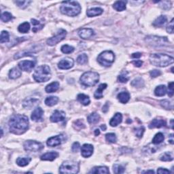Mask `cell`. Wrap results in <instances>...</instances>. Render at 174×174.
Masks as SVG:
<instances>
[{
  "label": "cell",
  "mask_w": 174,
  "mask_h": 174,
  "mask_svg": "<svg viewBox=\"0 0 174 174\" xmlns=\"http://www.w3.org/2000/svg\"><path fill=\"white\" fill-rule=\"evenodd\" d=\"M99 119H100V116L96 112L90 114L87 118L88 122H89L90 124H95V123H98L99 121Z\"/></svg>",
  "instance_id": "cell-32"
},
{
  "label": "cell",
  "mask_w": 174,
  "mask_h": 174,
  "mask_svg": "<svg viewBox=\"0 0 174 174\" xmlns=\"http://www.w3.org/2000/svg\"><path fill=\"white\" fill-rule=\"evenodd\" d=\"M173 134H171L170 136V137L171 138V139L169 140V142H170L171 144H173Z\"/></svg>",
  "instance_id": "cell-60"
},
{
  "label": "cell",
  "mask_w": 174,
  "mask_h": 174,
  "mask_svg": "<svg viewBox=\"0 0 174 174\" xmlns=\"http://www.w3.org/2000/svg\"><path fill=\"white\" fill-rule=\"evenodd\" d=\"M43 114H44V111H43V109L40 108V107H38V108L35 109L34 111L33 112L31 118H32V120L37 122V121H39L42 118Z\"/></svg>",
  "instance_id": "cell-17"
},
{
  "label": "cell",
  "mask_w": 174,
  "mask_h": 174,
  "mask_svg": "<svg viewBox=\"0 0 174 174\" xmlns=\"http://www.w3.org/2000/svg\"><path fill=\"white\" fill-rule=\"evenodd\" d=\"M132 63L135 66L137 67V68H139V67H141L143 64V62L142 61H133Z\"/></svg>",
  "instance_id": "cell-57"
},
{
  "label": "cell",
  "mask_w": 174,
  "mask_h": 174,
  "mask_svg": "<svg viewBox=\"0 0 174 174\" xmlns=\"http://www.w3.org/2000/svg\"><path fill=\"white\" fill-rule=\"evenodd\" d=\"M44 145L34 140H27L24 143V149L27 152H38L44 148Z\"/></svg>",
  "instance_id": "cell-9"
},
{
  "label": "cell",
  "mask_w": 174,
  "mask_h": 174,
  "mask_svg": "<svg viewBox=\"0 0 174 174\" xmlns=\"http://www.w3.org/2000/svg\"><path fill=\"white\" fill-rule=\"evenodd\" d=\"M15 3L19 8L24 9L28 6V5L31 3V1H16Z\"/></svg>",
  "instance_id": "cell-48"
},
{
  "label": "cell",
  "mask_w": 174,
  "mask_h": 174,
  "mask_svg": "<svg viewBox=\"0 0 174 174\" xmlns=\"http://www.w3.org/2000/svg\"><path fill=\"white\" fill-rule=\"evenodd\" d=\"M90 173H109V171L107 167H95L89 172Z\"/></svg>",
  "instance_id": "cell-26"
},
{
  "label": "cell",
  "mask_w": 174,
  "mask_h": 174,
  "mask_svg": "<svg viewBox=\"0 0 174 174\" xmlns=\"http://www.w3.org/2000/svg\"><path fill=\"white\" fill-rule=\"evenodd\" d=\"M59 101V98L57 97L51 96L49 97H47L45 100V104L48 106H53L54 105L57 104V102Z\"/></svg>",
  "instance_id": "cell-34"
},
{
  "label": "cell",
  "mask_w": 174,
  "mask_h": 174,
  "mask_svg": "<svg viewBox=\"0 0 174 174\" xmlns=\"http://www.w3.org/2000/svg\"><path fill=\"white\" fill-rule=\"evenodd\" d=\"M35 64L33 61H22L18 63V67L23 71H31L35 67Z\"/></svg>",
  "instance_id": "cell-12"
},
{
  "label": "cell",
  "mask_w": 174,
  "mask_h": 174,
  "mask_svg": "<svg viewBox=\"0 0 174 174\" xmlns=\"http://www.w3.org/2000/svg\"><path fill=\"white\" fill-rule=\"evenodd\" d=\"M123 120V115L120 113H116L115 115H114L112 118L111 119L110 121H109V125H110L112 127H116L118 126L119 124L121 123Z\"/></svg>",
  "instance_id": "cell-20"
},
{
  "label": "cell",
  "mask_w": 174,
  "mask_h": 174,
  "mask_svg": "<svg viewBox=\"0 0 174 174\" xmlns=\"http://www.w3.org/2000/svg\"><path fill=\"white\" fill-rule=\"evenodd\" d=\"M161 161H171L173 159L172 154L170 152H165L161 156Z\"/></svg>",
  "instance_id": "cell-44"
},
{
  "label": "cell",
  "mask_w": 174,
  "mask_h": 174,
  "mask_svg": "<svg viewBox=\"0 0 174 174\" xmlns=\"http://www.w3.org/2000/svg\"><path fill=\"white\" fill-rule=\"evenodd\" d=\"M149 60L152 65L161 68L170 65L174 61L172 57L165 54H152Z\"/></svg>",
  "instance_id": "cell-3"
},
{
  "label": "cell",
  "mask_w": 174,
  "mask_h": 174,
  "mask_svg": "<svg viewBox=\"0 0 174 174\" xmlns=\"http://www.w3.org/2000/svg\"><path fill=\"white\" fill-rule=\"evenodd\" d=\"M12 15L10 12H5L2 13L1 16V21H4V22H8V21L12 20Z\"/></svg>",
  "instance_id": "cell-42"
},
{
  "label": "cell",
  "mask_w": 174,
  "mask_h": 174,
  "mask_svg": "<svg viewBox=\"0 0 174 174\" xmlns=\"http://www.w3.org/2000/svg\"><path fill=\"white\" fill-rule=\"evenodd\" d=\"M32 159L29 157H23V158L19 157L16 159V164L20 167H25L29 165Z\"/></svg>",
  "instance_id": "cell-28"
},
{
  "label": "cell",
  "mask_w": 174,
  "mask_h": 174,
  "mask_svg": "<svg viewBox=\"0 0 174 174\" xmlns=\"http://www.w3.org/2000/svg\"><path fill=\"white\" fill-rule=\"evenodd\" d=\"M104 10L100 8H94L89 9V10H87V14L89 17H93V16H99L103 13Z\"/></svg>",
  "instance_id": "cell-22"
},
{
  "label": "cell",
  "mask_w": 174,
  "mask_h": 174,
  "mask_svg": "<svg viewBox=\"0 0 174 174\" xmlns=\"http://www.w3.org/2000/svg\"><path fill=\"white\" fill-rule=\"evenodd\" d=\"M101 129L103 130V131H106V126L105 125H101Z\"/></svg>",
  "instance_id": "cell-62"
},
{
  "label": "cell",
  "mask_w": 174,
  "mask_h": 174,
  "mask_svg": "<svg viewBox=\"0 0 174 174\" xmlns=\"http://www.w3.org/2000/svg\"><path fill=\"white\" fill-rule=\"evenodd\" d=\"M73 127H74L76 129V128H77V129H81V128H84L85 126H84V124L82 123V120H78L75 121L74 123H73Z\"/></svg>",
  "instance_id": "cell-50"
},
{
  "label": "cell",
  "mask_w": 174,
  "mask_h": 174,
  "mask_svg": "<svg viewBox=\"0 0 174 174\" xmlns=\"http://www.w3.org/2000/svg\"><path fill=\"white\" fill-rule=\"evenodd\" d=\"M59 88V83L58 82H53L51 84L47 85L45 90L48 93H51L56 92Z\"/></svg>",
  "instance_id": "cell-24"
},
{
  "label": "cell",
  "mask_w": 174,
  "mask_h": 174,
  "mask_svg": "<svg viewBox=\"0 0 174 174\" xmlns=\"http://www.w3.org/2000/svg\"><path fill=\"white\" fill-rule=\"evenodd\" d=\"M60 10L62 14L69 16H76L80 13L81 6L76 1H65L61 4Z\"/></svg>",
  "instance_id": "cell-2"
},
{
  "label": "cell",
  "mask_w": 174,
  "mask_h": 174,
  "mask_svg": "<svg viewBox=\"0 0 174 174\" xmlns=\"http://www.w3.org/2000/svg\"><path fill=\"white\" fill-rule=\"evenodd\" d=\"M131 57H132V58L138 59V58H139V57H142V54L140 53V52H136V53H133Z\"/></svg>",
  "instance_id": "cell-58"
},
{
  "label": "cell",
  "mask_w": 174,
  "mask_h": 174,
  "mask_svg": "<svg viewBox=\"0 0 174 174\" xmlns=\"http://www.w3.org/2000/svg\"><path fill=\"white\" fill-rule=\"evenodd\" d=\"M62 141H63V136L62 135H57V136L49 138L48 139L46 144L48 146L55 147L61 144Z\"/></svg>",
  "instance_id": "cell-14"
},
{
  "label": "cell",
  "mask_w": 174,
  "mask_h": 174,
  "mask_svg": "<svg viewBox=\"0 0 174 174\" xmlns=\"http://www.w3.org/2000/svg\"><path fill=\"white\" fill-rule=\"evenodd\" d=\"M167 89L165 85H160L157 87L154 90V94L156 96L163 97L166 94Z\"/></svg>",
  "instance_id": "cell-27"
},
{
  "label": "cell",
  "mask_w": 174,
  "mask_h": 174,
  "mask_svg": "<svg viewBox=\"0 0 174 174\" xmlns=\"http://www.w3.org/2000/svg\"><path fill=\"white\" fill-rule=\"evenodd\" d=\"M129 79L128 76V72L127 71H123V72L121 73L120 75H119L118 77V80L120 82L122 83H125L127 82V81Z\"/></svg>",
  "instance_id": "cell-39"
},
{
  "label": "cell",
  "mask_w": 174,
  "mask_h": 174,
  "mask_svg": "<svg viewBox=\"0 0 174 174\" xmlns=\"http://www.w3.org/2000/svg\"><path fill=\"white\" fill-rule=\"evenodd\" d=\"M167 21V18L164 15H161L160 16H159L155 21L153 22V25L154 27H161V26L165 24Z\"/></svg>",
  "instance_id": "cell-29"
},
{
  "label": "cell",
  "mask_w": 174,
  "mask_h": 174,
  "mask_svg": "<svg viewBox=\"0 0 174 174\" xmlns=\"http://www.w3.org/2000/svg\"><path fill=\"white\" fill-rule=\"evenodd\" d=\"M80 144L78 142H75L73 143V144L72 145V151L73 152H77L78 151V150L80 148Z\"/></svg>",
  "instance_id": "cell-56"
},
{
  "label": "cell",
  "mask_w": 174,
  "mask_h": 174,
  "mask_svg": "<svg viewBox=\"0 0 174 174\" xmlns=\"http://www.w3.org/2000/svg\"><path fill=\"white\" fill-rule=\"evenodd\" d=\"M114 172L115 173H123L125 172V168L122 165L115 164L113 167Z\"/></svg>",
  "instance_id": "cell-46"
},
{
  "label": "cell",
  "mask_w": 174,
  "mask_h": 174,
  "mask_svg": "<svg viewBox=\"0 0 174 174\" xmlns=\"http://www.w3.org/2000/svg\"><path fill=\"white\" fill-rule=\"evenodd\" d=\"M29 29H30V25H29V23L27 22H25L22 24H21L18 27V32L23 33H27L29 31Z\"/></svg>",
  "instance_id": "cell-36"
},
{
  "label": "cell",
  "mask_w": 174,
  "mask_h": 174,
  "mask_svg": "<svg viewBox=\"0 0 174 174\" xmlns=\"http://www.w3.org/2000/svg\"><path fill=\"white\" fill-rule=\"evenodd\" d=\"M164 139H165V137H164V135L163 133H158L154 137L153 139H152V143L154 144H159L164 141Z\"/></svg>",
  "instance_id": "cell-35"
},
{
  "label": "cell",
  "mask_w": 174,
  "mask_h": 174,
  "mask_svg": "<svg viewBox=\"0 0 174 174\" xmlns=\"http://www.w3.org/2000/svg\"><path fill=\"white\" fill-rule=\"evenodd\" d=\"M168 95L170 97H172L173 95V82H171L168 84Z\"/></svg>",
  "instance_id": "cell-53"
},
{
  "label": "cell",
  "mask_w": 174,
  "mask_h": 174,
  "mask_svg": "<svg viewBox=\"0 0 174 174\" xmlns=\"http://www.w3.org/2000/svg\"><path fill=\"white\" fill-rule=\"evenodd\" d=\"M157 173H160V174H168V173H170V171L167 170V169L165 168H159L158 169V170H157Z\"/></svg>",
  "instance_id": "cell-55"
},
{
  "label": "cell",
  "mask_w": 174,
  "mask_h": 174,
  "mask_svg": "<svg viewBox=\"0 0 174 174\" xmlns=\"http://www.w3.org/2000/svg\"><path fill=\"white\" fill-rule=\"evenodd\" d=\"M93 152V146L90 144H84L81 148V154L84 158H89Z\"/></svg>",
  "instance_id": "cell-15"
},
{
  "label": "cell",
  "mask_w": 174,
  "mask_h": 174,
  "mask_svg": "<svg viewBox=\"0 0 174 174\" xmlns=\"http://www.w3.org/2000/svg\"><path fill=\"white\" fill-rule=\"evenodd\" d=\"M167 32L170 33H173V19H171V21L168 24L167 27Z\"/></svg>",
  "instance_id": "cell-52"
},
{
  "label": "cell",
  "mask_w": 174,
  "mask_h": 174,
  "mask_svg": "<svg viewBox=\"0 0 174 174\" xmlns=\"http://www.w3.org/2000/svg\"><path fill=\"white\" fill-rule=\"evenodd\" d=\"M79 163L73 161L64 162L59 169L61 173H77L79 172Z\"/></svg>",
  "instance_id": "cell-7"
},
{
  "label": "cell",
  "mask_w": 174,
  "mask_h": 174,
  "mask_svg": "<svg viewBox=\"0 0 174 174\" xmlns=\"http://www.w3.org/2000/svg\"><path fill=\"white\" fill-rule=\"evenodd\" d=\"M32 23L33 26V28L32 31L33 32H37V31L42 29V27H44V25H41L39 21H37L35 19H32Z\"/></svg>",
  "instance_id": "cell-38"
},
{
  "label": "cell",
  "mask_w": 174,
  "mask_h": 174,
  "mask_svg": "<svg viewBox=\"0 0 174 174\" xmlns=\"http://www.w3.org/2000/svg\"><path fill=\"white\" fill-rule=\"evenodd\" d=\"M171 128H173V120H171Z\"/></svg>",
  "instance_id": "cell-64"
},
{
  "label": "cell",
  "mask_w": 174,
  "mask_h": 174,
  "mask_svg": "<svg viewBox=\"0 0 174 174\" xmlns=\"http://www.w3.org/2000/svg\"><path fill=\"white\" fill-rule=\"evenodd\" d=\"M65 118V113L63 111L55 110L52 113V116L50 118V120L52 123H58L60 121H63Z\"/></svg>",
  "instance_id": "cell-13"
},
{
  "label": "cell",
  "mask_w": 174,
  "mask_h": 174,
  "mask_svg": "<svg viewBox=\"0 0 174 174\" xmlns=\"http://www.w3.org/2000/svg\"><path fill=\"white\" fill-rule=\"evenodd\" d=\"M118 101L122 104H127L130 99V95L128 92H122L118 95Z\"/></svg>",
  "instance_id": "cell-23"
},
{
  "label": "cell",
  "mask_w": 174,
  "mask_h": 174,
  "mask_svg": "<svg viewBox=\"0 0 174 174\" xmlns=\"http://www.w3.org/2000/svg\"><path fill=\"white\" fill-rule=\"evenodd\" d=\"M108 87V85L106 84H101L99 86L98 89L96 90L94 97L95 99H101L103 97V90H105Z\"/></svg>",
  "instance_id": "cell-25"
},
{
  "label": "cell",
  "mask_w": 174,
  "mask_h": 174,
  "mask_svg": "<svg viewBox=\"0 0 174 174\" xmlns=\"http://www.w3.org/2000/svg\"><path fill=\"white\" fill-rule=\"evenodd\" d=\"M106 141L109 143H116V135L113 133H108L106 135Z\"/></svg>",
  "instance_id": "cell-45"
},
{
  "label": "cell",
  "mask_w": 174,
  "mask_h": 174,
  "mask_svg": "<svg viewBox=\"0 0 174 174\" xmlns=\"http://www.w3.org/2000/svg\"><path fill=\"white\" fill-rule=\"evenodd\" d=\"M74 61L71 58H65L62 59L58 64V68L60 70H69L73 66Z\"/></svg>",
  "instance_id": "cell-11"
},
{
  "label": "cell",
  "mask_w": 174,
  "mask_h": 174,
  "mask_svg": "<svg viewBox=\"0 0 174 174\" xmlns=\"http://www.w3.org/2000/svg\"><path fill=\"white\" fill-rule=\"evenodd\" d=\"M131 85L134 87L141 88L144 85V81L142 78H137L136 79L133 80L131 82Z\"/></svg>",
  "instance_id": "cell-37"
},
{
  "label": "cell",
  "mask_w": 174,
  "mask_h": 174,
  "mask_svg": "<svg viewBox=\"0 0 174 174\" xmlns=\"http://www.w3.org/2000/svg\"><path fill=\"white\" fill-rule=\"evenodd\" d=\"M77 99L84 106H88L90 104V98L89 96L84 94H79L77 97Z\"/></svg>",
  "instance_id": "cell-31"
},
{
  "label": "cell",
  "mask_w": 174,
  "mask_h": 174,
  "mask_svg": "<svg viewBox=\"0 0 174 174\" xmlns=\"http://www.w3.org/2000/svg\"><path fill=\"white\" fill-rule=\"evenodd\" d=\"M143 173H154V171L153 170H151V171H144Z\"/></svg>",
  "instance_id": "cell-63"
},
{
  "label": "cell",
  "mask_w": 174,
  "mask_h": 174,
  "mask_svg": "<svg viewBox=\"0 0 174 174\" xmlns=\"http://www.w3.org/2000/svg\"><path fill=\"white\" fill-rule=\"evenodd\" d=\"M166 125V121L163 119H154L152 122L150 123L149 128H161Z\"/></svg>",
  "instance_id": "cell-19"
},
{
  "label": "cell",
  "mask_w": 174,
  "mask_h": 174,
  "mask_svg": "<svg viewBox=\"0 0 174 174\" xmlns=\"http://www.w3.org/2000/svg\"><path fill=\"white\" fill-rule=\"evenodd\" d=\"M145 41L152 46H168L169 41L166 37L156 36V35H149L145 39Z\"/></svg>",
  "instance_id": "cell-8"
},
{
  "label": "cell",
  "mask_w": 174,
  "mask_h": 174,
  "mask_svg": "<svg viewBox=\"0 0 174 174\" xmlns=\"http://www.w3.org/2000/svg\"><path fill=\"white\" fill-rule=\"evenodd\" d=\"M108 110V104H106V106H104L103 107V112H107V111Z\"/></svg>",
  "instance_id": "cell-59"
},
{
  "label": "cell",
  "mask_w": 174,
  "mask_h": 174,
  "mask_svg": "<svg viewBox=\"0 0 174 174\" xmlns=\"http://www.w3.org/2000/svg\"><path fill=\"white\" fill-rule=\"evenodd\" d=\"M21 76V71L18 68H14L10 71L9 78L10 79H16Z\"/></svg>",
  "instance_id": "cell-33"
},
{
  "label": "cell",
  "mask_w": 174,
  "mask_h": 174,
  "mask_svg": "<svg viewBox=\"0 0 174 174\" xmlns=\"http://www.w3.org/2000/svg\"><path fill=\"white\" fill-rule=\"evenodd\" d=\"M33 77L38 82H45L51 78V71L49 66L46 65H40L35 70Z\"/></svg>",
  "instance_id": "cell-4"
},
{
  "label": "cell",
  "mask_w": 174,
  "mask_h": 174,
  "mask_svg": "<svg viewBox=\"0 0 174 174\" xmlns=\"http://www.w3.org/2000/svg\"><path fill=\"white\" fill-rule=\"evenodd\" d=\"M145 128L144 127H140L139 128H135V134L138 137H142L143 134H144Z\"/></svg>",
  "instance_id": "cell-49"
},
{
  "label": "cell",
  "mask_w": 174,
  "mask_h": 174,
  "mask_svg": "<svg viewBox=\"0 0 174 174\" xmlns=\"http://www.w3.org/2000/svg\"><path fill=\"white\" fill-rule=\"evenodd\" d=\"M150 73H151L152 78H156L161 74V71H159L158 70H152L151 72H150Z\"/></svg>",
  "instance_id": "cell-54"
},
{
  "label": "cell",
  "mask_w": 174,
  "mask_h": 174,
  "mask_svg": "<svg viewBox=\"0 0 174 174\" xmlns=\"http://www.w3.org/2000/svg\"><path fill=\"white\" fill-rule=\"evenodd\" d=\"M78 35L82 39H89L95 35L94 31L90 28H84L78 32Z\"/></svg>",
  "instance_id": "cell-16"
},
{
  "label": "cell",
  "mask_w": 174,
  "mask_h": 174,
  "mask_svg": "<svg viewBox=\"0 0 174 174\" xmlns=\"http://www.w3.org/2000/svg\"><path fill=\"white\" fill-rule=\"evenodd\" d=\"M59 153L57 152H46L44 154H43L41 156V160L42 161H54V159H57V157L59 156Z\"/></svg>",
  "instance_id": "cell-18"
},
{
  "label": "cell",
  "mask_w": 174,
  "mask_h": 174,
  "mask_svg": "<svg viewBox=\"0 0 174 174\" xmlns=\"http://www.w3.org/2000/svg\"><path fill=\"white\" fill-rule=\"evenodd\" d=\"M66 35L67 32L64 29L59 30V32H57V34L55 36H53L47 40L46 41L47 44L49 45V46H54V45L58 44L59 42L62 41V40L65 37Z\"/></svg>",
  "instance_id": "cell-10"
},
{
  "label": "cell",
  "mask_w": 174,
  "mask_h": 174,
  "mask_svg": "<svg viewBox=\"0 0 174 174\" xmlns=\"http://www.w3.org/2000/svg\"><path fill=\"white\" fill-rule=\"evenodd\" d=\"M159 3H161V6L163 8V9H165V10H168L171 8V2L170 1H159Z\"/></svg>",
  "instance_id": "cell-51"
},
{
  "label": "cell",
  "mask_w": 174,
  "mask_h": 174,
  "mask_svg": "<svg viewBox=\"0 0 174 174\" xmlns=\"http://www.w3.org/2000/svg\"><path fill=\"white\" fill-rule=\"evenodd\" d=\"M161 106L163 107V108H165V109H171L173 108V106L170 103V101L168 100H163V101H161Z\"/></svg>",
  "instance_id": "cell-47"
},
{
  "label": "cell",
  "mask_w": 174,
  "mask_h": 174,
  "mask_svg": "<svg viewBox=\"0 0 174 174\" xmlns=\"http://www.w3.org/2000/svg\"><path fill=\"white\" fill-rule=\"evenodd\" d=\"M80 80L81 84L85 87H93L99 82V75L94 71H87L83 73Z\"/></svg>",
  "instance_id": "cell-5"
},
{
  "label": "cell",
  "mask_w": 174,
  "mask_h": 174,
  "mask_svg": "<svg viewBox=\"0 0 174 174\" xmlns=\"http://www.w3.org/2000/svg\"><path fill=\"white\" fill-rule=\"evenodd\" d=\"M115 60V55L114 52L110 51H106L101 52L97 57V61L102 66L109 67Z\"/></svg>",
  "instance_id": "cell-6"
},
{
  "label": "cell",
  "mask_w": 174,
  "mask_h": 174,
  "mask_svg": "<svg viewBox=\"0 0 174 174\" xmlns=\"http://www.w3.org/2000/svg\"><path fill=\"white\" fill-rule=\"evenodd\" d=\"M95 135H96V136H97V135H99L100 134L99 130V129H96V130H95Z\"/></svg>",
  "instance_id": "cell-61"
},
{
  "label": "cell",
  "mask_w": 174,
  "mask_h": 174,
  "mask_svg": "<svg viewBox=\"0 0 174 174\" xmlns=\"http://www.w3.org/2000/svg\"><path fill=\"white\" fill-rule=\"evenodd\" d=\"M10 131L16 135H21L29 128V120L27 116L16 114L9 121Z\"/></svg>",
  "instance_id": "cell-1"
},
{
  "label": "cell",
  "mask_w": 174,
  "mask_h": 174,
  "mask_svg": "<svg viewBox=\"0 0 174 174\" xmlns=\"http://www.w3.org/2000/svg\"><path fill=\"white\" fill-rule=\"evenodd\" d=\"M113 8L116 11L121 12L125 10L126 9V1H117L114 3Z\"/></svg>",
  "instance_id": "cell-30"
},
{
  "label": "cell",
  "mask_w": 174,
  "mask_h": 174,
  "mask_svg": "<svg viewBox=\"0 0 174 174\" xmlns=\"http://www.w3.org/2000/svg\"><path fill=\"white\" fill-rule=\"evenodd\" d=\"M9 33L8 32L3 31L1 33V36H0V42L1 43H6L9 42Z\"/></svg>",
  "instance_id": "cell-40"
},
{
  "label": "cell",
  "mask_w": 174,
  "mask_h": 174,
  "mask_svg": "<svg viewBox=\"0 0 174 174\" xmlns=\"http://www.w3.org/2000/svg\"><path fill=\"white\" fill-rule=\"evenodd\" d=\"M61 51L65 54H70L74 51V48L65 44L61 47Z\"/></svg>",
  "instance_id": "cell-41"
},
{
  "label": "cell",
  "mask_w": 174,
  "mask_h": 174,
  "mask_svg": "<svg viewBox=\"0 0 174 174\" xmlns=\"http://www.w3.org/2000/svg\"><path fill=\"white\" fill-rule=\"evenodd\" d=\"M88 61V57L86 54H82L78 57L77 62L80 65H84Z\"/></svg>",
  "instance_id": "cell-43"
},
{
  "label": "cell",
  "mask_w": 174,
  "mask_h": 174,
  "mask_svg": "<svg viewBox=\"0 0 174 174\" xmlns=\"http://www.w3.org/2000/svg\"><path fill=\"white\" fill-rule=\"evenodd\" d=\"M37 102H39V99L34 98V97H29L23 101V107L26 108H31L34 106Z\"/></svg>",
  "instance_id": "cell-21"
}]
</instances>
